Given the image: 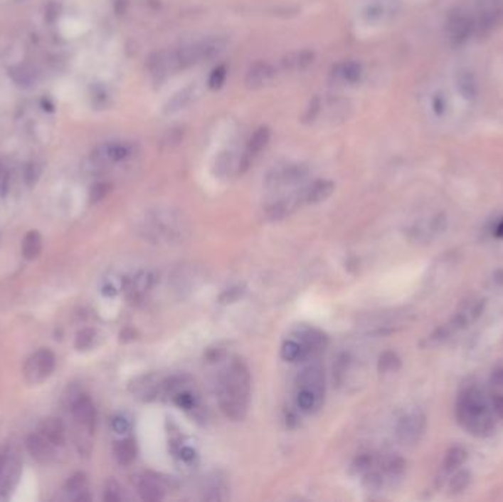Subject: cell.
Here are the masks:
<instances>
[{
	"label": "cell",
	"mask_w": 503,
	"mask_h": 502,
	"mask_svg": "<svg viewBox=\"0 0 503 502\" xmlns=\"http://www.w3.org/2000/svg\"><path fill=\"white\" fill-rule=\"evenodd\" d=\"M252 379L248 365L234 358L221 373L216 385L220 408L224 416L233 422H240L248 416L250 404Z\"/></svg>",
	"instance_id": "1"
},
{
	"label": "cell",
	"mask_w": 503,
	"mask_h": 502,
	"mask_svg": "<svg viewBox=\"0 0 503 502\" xmlns=\"http://www.w3.org/2000/svg\"><path fill=\"white\" fill-rule=\"evenodd\" d=\"M456 420L475 438H487L494 432V411L483 389L468 386L461 390L456 401Z\"/></svg>",
	"instance_id": "2"
},
{
	"label": "cell",
	"mask_w": 503,
	"mask_h": 502,
	"mask_svg": "<svg viewBox=\"0 0 503 502\" xmlns=\"http://www.w3.org/2000/svg\"><path fill=\"white\" fill-rule=\"evenodd\" d=\"M189 220L174 208H155L142 218L139 233L153 245H179L190 236Z\"/></svg>",
	"instance_id": "3"
},
{
	"label": "cell",
	"mask_w": 503,
	"mask_h": 502,
	"mask_svg": "<svg viewBox=\"0 0 503 502\" xmlns=\"http://www.w3.org/2000/svg\"><path fill=\"white\" fill-rule=\"evenodd\" d=\"M425 429V414L420 409H412L399 419L396 424V438L403 445H415L421 441Z\"/></svg>",
	"instance_id": "4"
},
{
	"label": "cell",
	"mask_w": 503,
	"mask_h": 502,
	"mask_svg": "<svg viewBox=\"0 0 503 502\" xmlns=\"http://www.w3.org/2000/svg\"><path fill=\"white\" fill-rule=\"evenodd\" d=\"M134 145L128 142H111L99 146L92 154V164L96 168H106L134 155Z\"/></svg>",
	"instance_id": "5"
},
{
	"label": "cell",
	"mask_w": 503,
	"mask_h": 502,
	"mask_svg": "<svg viewBox=\"0 0 503 502\" xmlns=\"http://www.w3.org/2000/svg\"><path fill=\"white\" fill-rule=\"evenodd\" d=\"M56 358L49 349H40L34 355H31L24 367L26 380L31 385L45 382L55 370Z\"/></svg>",
	"instance_id": "6"
},
{
	"label": "cell",
	"mask_w": 503,
	"mask_h": 502,
	"mask_svg": "<svg viewBox=\"0 0 503 502\" xmlns=\"http://www.w3.org/2000/svg\"><path fill=\"white\" fill-rule=\"evenodd\" d=\"M308 174L309 168L305 164H290L270 171L265 177V186L271 190H278L281 187L300 183Z\"/></svg>",
	"instance_id": "7"
},
{
	"label": "cell",
	"mask_w": 503,
	"mask_h": 502,
	"mask_svg": "<svg viewBox=\"0 0 503 502\" xmlns=\"http://www.w3.org/2000/svg\"><path fill=\"white\" fill-rule=\"evenodd\" d=\"M399 0H371L361 12L366 24L380 26L391 21L399 14Z\"/></svg>",
	"instance_id": "8"
},
{
	"label": "cell",
	"mask_w": 503,
	"mask_h": 502,
	"mask_svg": "<svg viewBox=\"0 0 503 502\" xmlns=\"http://www.w3.org/2000/svg\"><path fill=\"white\" fill-rule=\"evenodd\" d=\"M446 33L455 45H461L475 33V19L468 12L457 9L446 19Z\"/></svg>",
	"instance_id": "9"
},
{
	"label": "cell",
	"mask_w": 503,
	"mask_h": 502,
	"mask_svg": "<svg viewBox=\"0 0 503 502\" xmlns=\"http://www.w3.org/2000/svg\"><path fill=\"white\" fill-rule=\"evenodd\" d=\"M485 307H486V299L470 298L464 300L461 305H459V308L456 310L450 321L452 329L455 330L467 329V327L474 324L481 317V314L485 311Z\"/></svg>",
	"instance_id": "10"
},
{
	"label": "cell",
	"mask_w": 503,
	"mask_h": 502,
	"mask_svg": "<svg viewBox=\"0 0 503 502\" xmlns=\"http://www.w3.org/2000/svg\"><path fill=\"white\" fill-rule=\"evenodd\" d=\"M275 74L277 71L271 63L259 61L255 62L249 68L245 78V84L249 90H260L275 78Z\"/></svg>",
	"instance_id": "11"
},
{
	"label": "cell",
	"mask_w": 503,
	"mask_h": 502,
	"mask_svg": "<svg viewBox=\"0 0 503 502\" xmlns=\"http://www.w3.org/2000/svg\"><path fill=\"white\" fill-rule=\"evenodd\" d=\"M198 98H199L198 85L189 84V85L183 87L181 90L174 93L166 100V103L164 105V114L165 115H174V114H177L180 111H184V109H187Z\"/></svg>",
	"instance_id": "12"
},
{
	"label": "cell",
	"mask_w": 503,
	"mask_h": 502,
	"mask_svg": "<svg viewBox=\"0 0 503 502\" xmlns=\"http://www.w3.org/2000/svg\"><path fill=\"white\" fill-rule=\"evenodd\" d=\"M162 385L164 379L149 375L134 380L133 385H131V392L142 401H152L162 397Z\"/></svg>",
	"instance_id": "13"
},
{
	"label": "cell",
	"mask_w": 503,
	"mask_h": 502,
	"mask_svg": "<svg viewBox=\"0 0 503 502\" xmlns=\"http://www.w3.org/2000/svg\"><path fill=\"white\" fill-rule=\"evenodd\" d=\"M147 68L150 74L157 78H165L168 74L179 71L176 53L174 52H157L147 61Z\"/></svg>",
	"instance_id": "14"
},
{
	"label": "cell",
	"mask_w": 503,
	"mask_h": 502,
	"mask_svg": "<svg viewBox=\"0 0 503 502\" xmlns=\"http://www.w3.org/2000/svg\"><path fill=\"white\" fill-rule=\"evenodd\" d=\"M297 387L308 389L317 397L324 399V390H325V379H324V371L319 365H309L305 370H302V373L297 377Z\"/></svg>",
	"instance_id": "15"
},
{
	"label": "cell",
	"mask_w": 503,
	"mask_h": 502,
	"mask_svg": "<svg viewBox=\"0 0 503 502\" xmlns=\"http://www.w3.org/2000/svg\"><path fill=\"white\" fill-rule=\"evenodd\" d=\"M74 419L89 432L95 430L96 424V408L92 399L87 395H80L73 404Z\"/></svg>",
	"instance_id": "16"
},
{
	"label": "cell",
	"mask_w": 503,
	"mask_h": 502,
	"mask_svg": "<svg viewBox=\"0 0 503 502\" xmlns=\"http://www.w3.org/2000/svg\"><path fill=\"white\" fill-rule=\"evenodd\" d=\"M448 227V218L445 215H437L428 221H423L412 227V236L420 242H428L435 239L437 234H442Z\"/></svg>",
	"instance_id": "17"
},
{
	"label": "cell",
	"mask_w": 503,
	"mask_h": 502,
	"mask_svg": "<svg viewBox=\"0 0 503 502\" xmlns=\"http://www.w3.org/2000/svg\"><path fill=\"white\" fill-rule=\"evenodd\" d=\"M334 189H336V186L330 180H317L312 184H309L308 187L300 190L302 201H303V204H308V205H315V204L324 202L334 193Z\"/></svg>",
	"instance_id": "18"
},
{
	"label": "cell",
	"mask_w": 503,
	"mask_h": 502,
	"mask_svg": "<svg viewBox=\"0 0 503 502\" xmlns=\"http://www.w3.org/2000/svg\"><path fill=\"white\" fill-rule=\"evenodd\" d=\"M53 448H55V445H52L45 438V436H41L40 433H34V434L28 436L27 449H28L30 455L38 463H43V464L51 463L53 455H55Z\"/></svg>",
	"instance_id": "19"
},
{
	"label": "cell",
	"mask_w": 503,
	"mask_h": 502,
	"mask_svg": "<svg viewBox=\"0 0 503 502\" xmlns=\"http://www.w3.org/2000/svg\"><path fill=\"white\" fill-rule=\"evenodd\" d=\"M38 433L55 446H62L65 444V426L56 417H48L38 426Z\"/></svg>",
	"instance_id": "20"
},
{
	"label": "cell",
	"mask_w": 503,
	"mask_h": 502,
	"mask_svg": "<svg viewBox=\"0 0 503 502\" xmlns=\"http://www.w3.org/2000/svg\"><path fill=\"white\" fill-rule=\"evenodd\" d=\"M364 74L362 65L356 61H347L344 63L337 65L333 71V77L336 81L343 84H356L361 81Z\"/></svg>",
	"instance_id": "21"
},
{
	"label": "cell",
	"mask_w": 503,
	"mask_h": 502,
	"mask_svg": "<svg viewBox=\"0 0 503 502\" xmlns=\"http://www.w3.org/2000/svg\"><path fill=\"white\" fill-rule=\"evenodd\" d=\"M137 492L143 501H149V502L161 501L165 495L164 486L161 485L159 480L150 476L140 477V480L137 482Z\"/></svg>",
	"instance_id": "22"
},
{
	"label": "cell",
	"mask_w": 503,
	"mask_h": 502,
	"mask_svg": "<svg viewBox=\"0 0 503 502\" xmlns=\"http://www.w3.org/2000/svg\"><path fill=\"white\" fill-rule=\"evenodd\" d=\"M314 59L315 55L312 51L292 52L282 58V67L284 70H289V71H305L306 68L311 67Z\"/></svg>",
	"instance_id": "23"
},
{
	"label": "cell",
	"mask_w": 503,
	"mask_h": 502,
	"mask_svg": "<svg viewBox=\"0 0 503 502\" xmlns=\"http://www.w3.org/2000/svg\"><path fill=\"white\" fill-rule=\"evenodd\" d=\"M271 139V132L268 127H259L256 132L250 136L249 142H248V149L245 157L252 161L256 155H259L262 150L267 147V145L270 143Z\"/></svg>",
	"instance_id": "24"
},
{
	"label": "cell",
	"mask_w": 503,
	"mask_h": 502,
	"mask_svg": "<svg viewBox=\"0 0 503 502\" xmlns=\"http://www.w3.org/2000/svg\"><path fill=\"white\" fill-rule=\"evenodd\" d=\"M468 452L464 446H453L446 452L445 461H443V471L446 474L455 473L462 467V464L467 461Z\"/></svg>",
	"instance_id": "25"
},
{
	"label": "cell",
	"mask_w": 503,
	"mask_h": 502,
	"mask_svg": "<svg viewBox=\"0 0 503 502\" xmlns=\"http://www.w3.org/2000/svg\"><path fill=\"white\" fill-rule=\"evenodd\" d=\"M281 357L282 360H286L289 362H296L305 360L306 357H309V354L300 340L289 339L281 346Z\"/></svg>",
	"instance_id": "26"
},
{
	"label": "cell",
	"mask_w": 503,
	"mask_h": 502,
	"mask_svg": "<svg viewBox=\"0 0 503 502\" xmlns=\"http://www.w3.org/2000/svg\"><path fill=\"white\" fill-rule=\"evenodd\" d=\"M227 45L228 41L224 37H209L206 40H202L201 46H202L203 61H212L218 58L226 51Z\"/></svg>",
	"instance_id": "27"
},
{
	"label": "cell",
	"mask_w": 503,
	"mask_h": 502,
	"mask_svg": "<svg viewBox=\"0 0 503 502\" xmlns=\"http://www.w3.org/2000/svg\"><path fill=\"white\" fill-rule=\"evenodd\" d=\"M114 454H115V458L120 464H122V466L131 464L134 461L136 454H137L136 442L133 439H128V438L117 442L114 446Z\"/></svg>",
	"instance_id": "28"
},
{
	"label": "cell",
	"mask_w": 503,
	"mask_h": 502,
	"mask_svg": "<svg viewBox=\"0 0 503 502\" xmlns=\"http://www.w3.org/2000/svg\"><path fill=\"white\" fill-rule=\"evenodd\" d=\"M321 404H322V399L319 397H317L314 392L299 387L297 395H296V405L302 412L311 414L315 409H318Z\"/></svg>",
	"instance_id": "29"
},
{
	"label": "cell",
	"mask_w": 503,
	"mask_h": 502,
	"mask_svg": "<svg viewBox=\"0 0 503 502\" xmlns=\"http://www.w3.org/2000/svg\"><path fill=\"white\" fill-rule=\"evenodd\" d=\"M9 75L21 87L33 85L36 83V80H37L36 70L31 68L30 65H18V67H15V68H12L9 71Z\"/></svg>",
	"instance_id": "30"
},
{
	"label": "cell",
	"mask_w": 503,
	"mask_h": 502,
	"mask_svg": "<svg viewBox=\"0 0 503 502\" xmlns=\"http://www.w3.org/2000/svg\"><path fill=\"white\" fill-rule=\"evenodd\" d=\"M41 252V236L38 231L31 230L23 240V255L26 259H36Z\"/></svg>",
	"instance_id": "31"
},
{
	"label": "cell",
	"mask_w": 503,
	"mask_h": 502,
	"mask_svg": "<svg viewBox=\"0 0 503 502\" xmlns=\"http://www.w3.org/2000/svg\"><path fill=\"white\" fill-rule=\"evenodd\" d=\"M235 168L238 171V162H235L234 155L230 150L221 152V154L215 160V174H218V176L227 177Z\"/></svg>",
	"instance_id": "32"
},
{
	"label": "cell",
	"mask_w": 503,
	"mask_h": 502,
	"mask_svg": "<svg viewBox=\"0 0 503 502\" xmlns=\"http://www.w3.org/2000/svg\"><path fill=\"white\" fill-rule=\"evenodd\" d=\"M85 483H87V480H85V476L83 473H77L74 474L68 482H67V492L68 493H74L75 499L77 501H83V499H89V496L87 495H83L85 492Z\"/></svg>",
	"instance_id": "33"
},
{
	"label": "cell",
	"mask_w": 503,
	"mask_h": 502,
	"mask_svg": "<svg viewBox=\"0 0 503 502\" xmlns=\"http://www.w3.org/2000/svg\"><path fill=\"white\" fill-rule=\"evenodd\" d=\"M457 89L465 99H472L477 95V81L471 73H464L457 78Z\"/></svg>",
	"instance_id": "34"
},
{
	"label": "cell",
	"mask_w": 503,
	"mask_h": 502,
	"mask_svg": "<svg viewBox=\"0 0 503 502\" xmlns=\"http://www.w3.org/2000/svg\"><path fill=\"white\" fill-rule=\"evenodd\" d=\"M471 482V474L465 470H456L449 482V491L452 493H459L468 488Z\"/></svg>",
	"instance_id": "35"
},
{
	"label": "cell",
	"mask_w": 503,
	"mask_h": 502,
	"mask_svg": "<svg viewBox=\"0 0 503 502\" xmlns=\"http://www.w3.org/2000/svg\"><path fill=\"white\" fill-rule=\"evenodd\" d=\"M153 285H155V276H153V273L142 271L136 276L133 281V292L136 295H143L144 292L150 291Z\"/></svg>",
	"instance_id": "36"
},
{
	"label": "cell",
	"mask_w": 503,
	"mask_h": 502,
	"mask_svg": "<svg viewBox=\"0 0 503 502\" xmlns=\"http://www.w3.org/2000/svg\"><path fill=\"white\" fill-rule=\"evenodd\" d=\"M401 365V358L395 352H384L378 360V370L381 373H396Z\"/></svg>",
	"instance_id": "37"
},
{
	"label": "cell",
	"mask_w": 503,
	"mask_h": 502,
	"mask_svg": "<svg viewBox=\"0 0 503 502\" xmlns=\"http://www.w3.org/2000/svg\"><path fill=\"white\" fill-rule=\"evenodd\" d=\"M92 103L96 106V109H106L109 103H111V95H109L105 85L97 84L92 87Z\"/></svg>",
	"instance_id": "38"
},
{
	"label": "cell",
	"mask_w": 503,
	"mask_h": 502,
	"mask_svg": "<svg viewBox=\"0 0 503 502\" xmlns=\"http://www.w3.org/2000/svg\"><path fill=\"white\" fill-rule=\"evenodd\" d=\"M227 67L226 65H220V67H216L212 70L211 75H209V80H208V85H209V89L212 90H220L221 87L226 84V80H227Z\"/></svg>",
	"instance_id": "39"
},
{
	"label": "cell",
	"mask_w": 503,
	"mask_h": 502,
	"mask_svg": "<svg viewBox=\"0 0 503 502\" xmlns=\"http://www.w3.org/2000/svg\"><path fill=\"white\" fill-rule=\"evenodd\" d=\"M321 106H322L321 99H319L318 96H315V98L309 102L308 108H306V111H305V114H303V117H302V121H303L305 124L314 122V121L318 118L319 113H321Z\"/></svg>",
	"instance_id": "40"
},
{
	"label": "cell",
	"mask_w": 503,
	"mask_h": 502,
	"mask_svg": "<svg viewBox=\"0 0 503 502\" xmlns=\"http://www.w3.org/2000/svg\"><path fill=\"white\" fill-rule=\"evenodd\" d=\"M96 338V332L92 329H85L81 330L77 338H75V347L80 349V351H85V349H89Z\"/></svg>",
	"instance_id": "41"
},
{
	"label": "cell",
	"mask_w": 503,
	"mask_h": 502,
	"mask_svg": "<svg viewBox=\"0 0 503 502\" xmlns=\"http://www.w3.org/2000/svg\"><path fill=\"white\" fill-rule=\"evenodd\" d=\"M109 192H111V184H109V183H96L92 187V190H90V202L96 204V202L102 201L103 198H106Z\"/></svg>",
	"instance_id": "42"
},
{
	"label": "cell",
	"mask_w": 503,
	"mask_h": 502,
	"mask_svg": "<svg viewBox=\"0 0 503 502\" xmlns=\"http://www.w3.org/2000/svg\"><path fill=\"white\" fill-rule=\"evenodd\" d=\"M105 499H106V501H112V502H117V501H121V499H122L121 488H120V485H118L117 482H114V480H109L107 485H106Z\"/></svg>",
	"instance_id": "43"
},
{
	"label": "cell",
	"mask_w": 503,
	"mask_h": 502,
	"mask_svg": "<svg viewBox=\"0 0 503 502\" xmlns=\"http://www.w3.org/2000/svg\"><path fill=\"white\" fill-rule=\"evenodd\" d=\"M490 385L499 394H503V367H497L493 370L490 376Z\"/></svg>",
	"instance_id": "44"
},
{
	"label": "cell",
	"mask_w": 503,
	"mask_h": 502,
	"mask_svg": "<svg viewBox=\"0 0 503 502\" xmlns=\"http://www.w3.org/2000/svg\"><path fill=\"white\" fill-rule=\"evenodd\" d=\"M490 402H492V408L494 411V416L503 420V394L494 392V394H492Z\"/></svg>",
	"instance_id": "45"
},
{
	"label": "cell",
	"mask_w": 503,
	"mask_h": 502,
	"mask_svg": "<svg viewBox=\"0 0 503 502\" xmlns=\"http://www.w3.org/2000/svg\"><path fill=\"white\" fill-rule=\"evenodd\" d=\"M112 429H114L118 434H125V433L129 432L131 423H129L125 417L118 416V417H115V419L112 420Z\"/></svg>",
	"instance_id": "46"
},
{
	"label": "cell",
	"mask_w": 503,
	"mask_h": 502,
	"mask_svg": "<svg viewBox=\"0 0 503 502\" xmlns=\"http://www.w3.org/2000/svg\"><path fill=\"white\" fill-rule=\"evenodd\" d=\"M40 176V168L37 164H30L26 169V180L28 184H33L36 183V180L38 179Z\"/></svg>",
	"instance_id": "47"
},
{
	"label": "cell",
	"mask_w": 503,
	"mask_h": 502,
	"mask_svg": "<svg viewBox=\"0 0 503 502\" xmlns=\"http://www.w3.org/2000/svg\"><path fill=\"white\" fill-rule=\"evenodd\" d=\"M179 455L184 463H193L196 460V451L191 446H181L179 451Z\"/></svg>",
	"instance_id": "48"
},
{
	"label": "cell",
	"mask_w": 503,
	"mask_h": 502,
	"mask_svg": "<svg viewBox=\"0 0 503 502\" xmlns=\"http://www.w3.org/2000/svg\"><path fill=\"white\" fill-rule=\"evenodd\" d=\"M433 109H434V113L437 115H442L446 113V109H448V103H446V99L445 98H440V96H435L433 99Z\"/></svg>",
	"instance_id": "49"
},
{
	"label": "cell",
	"mask_w": 503,
	"mask_h": 502,
	"mask_svg": "<svg viewBox=\"0 0 503 502\" xmlns=\"http://www.w3.org/2000/svg\"><path fill=\"white\" fill-rule=\"evenodd\" d=\"M242 295H243V291H242V289H240V288H234V289H230L228 292H226V293L221 296V300H223L224 303L234 302V300H237Z\"/></svg>",
	"instance_id": "50"
},
{
	"label": "cell",
	"mask_w": 503,
	"mask_h": 502,
	"mask_svg": "<svg viewBox=\"0 0 503 502\" xmlns=\"http://www.w3.org/2000/svg\"><path fill=\"white\" fill-rule=\"evenodd\" d=\"M128 8V0H115V11L122 15Z\"/></svg>",
	"instance_id": "51"
},
{
	"label": "cell",
	"mask_w": 503,
	"mask_h": 502,
	"mask_svg": "<svg viewBox=\"0 0 503 502\" xmlns=\"http://www.w3.org/2000/svg\"><path fill=\"white\" fill-rule=\"evenodd\" d=\"M493 234H494V237H497V239H502V237H503V218H500L499 223L496 224V227H494V230H493Z\"/></svg>",
	"instance_id": "52"
},
{
	"label": "cell",
	"mask_w": 503,
	"mask_h": 502,
	"mask_svg": "<svg viewBox=\"0 0 503 502\" xmlns=\"http://www.w3.org/2000/svg\"><path fill=\"white\" fill-rule=\"evenodd\" d=\"M5 461H6V454L0 452V473H2V469H4V466H5Z\"/></svg>",
	"instance_id": "53"
},
{
	"label": "cell",
	"mask_w": 503,
	"mask_h": 502,
	"mask_svg": "<svg viewBox=\"0 0 503 502\" xmlns=\"http://www.w3.org/2000/svg\"><path fill=\"white\" fill-rule=\"evenodd\" d=\"M0 174H2V167H0Z\"/></svg>",
	"instance_id": "54"
}]
</instances>
